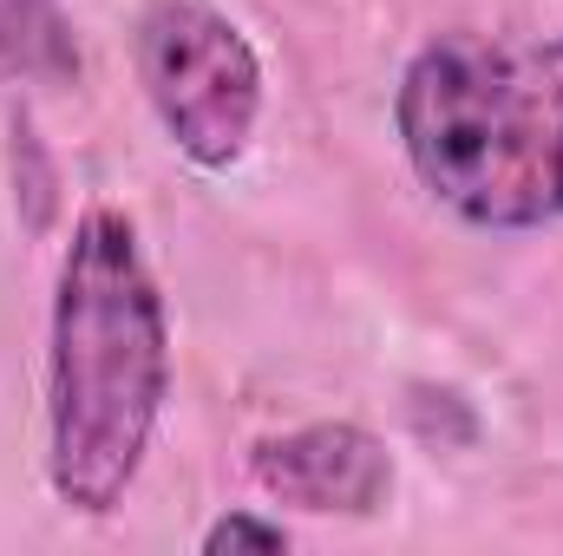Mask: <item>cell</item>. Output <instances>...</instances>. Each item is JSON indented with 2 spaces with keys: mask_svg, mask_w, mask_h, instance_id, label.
I'll return each mask as SVG.
<instances>
[{
  "mask_svg": "<svg viewBox=\"0 0 563 556\" xmlns=\"http://www.w3.org/2000/svg\"><path fill=\"white\" fill-rule=\"evenodd\" d=\"M170 400V321L125 210L73 223L53 294L46 478L79 518H112Z\"/></svg>",
  "mask_w": 563,
  "mask_h": 556,
  "instance_id": "1",
  "label": "cell"
},
{
  "mask_svg": "<svg viewBox=\"0 0 563 556\" xmlns=\"http://www.w3.org/2000/svg\"><path fill=\"white\" fill-rule=\"evenodd\" d=\"M394 125L472 230L563 223V33H439L400 73Z\"/></svg>",
  "mask_w": 563,
  "mask_h": 556,
  "instance_id": "2",
  "label": "cell"
},
{
  "mask_svg": "<svg viewBox=\"0 0 563 556\" xmlns=\"http://www.w3.org/2000/svg\"><path fill=\"white\" fill-rule=\"evenodd\" d=\"M139 79L197 170H230L263 119V59L210 0H157L139 20Z\"/></svg>",
  "mask_w": 563,
  "mask_h": 556,
  "instance_id": "3",
  "label": "cell"
},
{
  "mask_svg": "<svg viewBox=\"0 0 563 556\" xmlns=\"http://www.w3.org/2000/svg\"><path fill=\"white\" fill-rule=\"evenodd\" d=\"M250 471L269 498L308 511V518H374L394 491L387 445L367 425H347V419H321V425L263 438Z\"/></svg>",
  "mask_w": 563,
  "mask_h": 556,
  "instance_id": "4",
  "label": "cell"
},
{
  "mask_svg": "<svg viewBox=\"0 0 563 556\" xmlns=\"http://www.w3.org/2000/svg\"><path fill=\"white\" fill-rule=\"evenodd\" d=\"M0 79L7 86L79 79V40L59 0H0Z\"/></svg>",
  "mask_w": 563,
  "mask_h": 556,
  "instance_id": "5",
  "label": "cell"
},
{
  "mask_svg": "<svg viewBox=\"0 0 563 556\" xmlns=\"http://www.w3.org/2000/svg\"><path fill=\"white\" fill-rule=\"evenodd\" d=\"M203 551L223 556V551H288V531L269 524V518H250V511H230L203 531Z\"/></svg>",
  "mask_w": 563,
  "mask_h": 556,
  "instance_id": "6",
  "label": "cell"
}]
</instances>
